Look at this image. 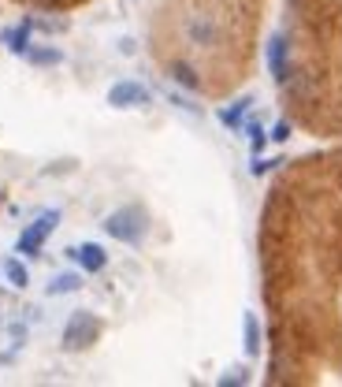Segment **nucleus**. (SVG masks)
<instances>
[{
    "label": "nucleus",
    "instance_id": "obj_1",
    "mask_svg": "<svg viewBox=\"0 0 342 387\" xmlns=\"http://www.w3.org/2000/svg\"><path fill=\"white\" fill-rule=\"evenodd\" d=\"M257 257L268 383L342 387V141L272 179Z\"/></svg>",
    "mask_w": 342,
    "mask_h": 387
},
{
    "label": "nucleus",
    "instance_id": "obj_2",
    "mask_svg": "<svg viewBox=\"0 0 342 387\" xmlns=\"http://www.w3.org/2000/svg\"><path fill=\"white\" fill-rule=\"evenodd\" d=\"M272 0H153L146 37L167 82L227 101L253 79Z\"/></svg>",
    "mask_w": 342,
    "mask_h": 387
},
{
    "label": "nucleus",
    "instance_id": "obj_3",
    "mask_svg": "<svg viewBox=\"0 0 342 387\" xmlns=\"http://www.w3.org/2000/svg\"><path fill=\"white\" fill-rule=\"evenodd\" d=\"M272 71L286 120L320 141H342V0H286Z\"/></svg>",
    "mask_w": 342,
    "mask_h": 387
},
{
    "label": "nucleus",
    "instance_id": "obj_4",
    "mask_svg": "<svg viewBox=\"0 0 342 387\" xmlns=\"http://www.w3.org/2000/svg\"><path fill=\"white\" fill-rule=\"evenodd\" d=\"M97 331H101V324L89 313H75L68 331H63V343H68L71 350H82V346H89V343L97 339Z\"/></svg>",
    "mask_w": 342,
    "mask_h": 387
},
{
    "label": "nucleus",
    "instance_id": "obj_5",
    "mask_svg": "<svg viewBox=\"0 0 342 387\" xmlns=\"http://www.w3.org/2000/svg\"><path fill=\"white\" fill-rule=\"evenodd\" d=\"M19 8H34V11H78L86 4H97V0H11Z\"/></svg>",
    "mask_w": 342,
    "mask_h": 387
},
{
    "label": "nucleus",
    "instance_id": "obj_6",
    "mask_svg": "<svg viewBox=\"0 0 342 387\" xmlns=\"http://www.w3.org/2000/svg\"><path fill=\"white\" fill-rule=\"evenodd\" d=\"M52 224H56V216H45V220H37V224H34V231H26V235H23L19 250H23V253H34V250L45 242V235L52 231Z\"/></svg>",
    "mask_w": 342,
    "mask_h": 387
},
{
    "label": "nucleus",
    "instance_id": "obj_7",
    "mask_svg": "<svg viewBox=\"0 0 342 387\" xmlns=\"http://www.w3.org/2000/svg\"><path fill=\"white\" fill-rule=\"evenodd\" d=\"M82 261H86V268H101V265H104V253H101L97 246H86V250H82Z\"/></svg>",
    "mask_w": 342,
    "mask_h": 387
},
{
    "label": "nucleus",
    "instance_id": "obj_8",
    "mask_svg": "<svg viewBox=\"0 0 342 387\" xmlns=\"http://www.w3.org/2000/svg\"><path fill=\"white\" fill-rule=\"evenodd\" d=\"M8 276H11V283H15V287H23V283H26V272H23L19 261H8Z\"/></svg>",
    "mask_w": 342,
    "mask_h": 387
},
{
    "label": "nucleus",
    "instance_id": "obj_9",
    "mask_svg": "<svg viewBox=\"0 0 342 387\" xmlns=\"http://www.w3.org/2000/svg\"><path fill=\"white\" fill-rule=\"evenodd\" d=\"M0 201H4V194H0Z\"/></svg>",
    "mask_w": 342,
    "mask_h": 387
}]
</instances>
